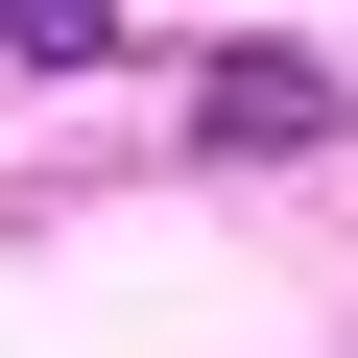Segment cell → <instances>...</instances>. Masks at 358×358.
Segmentation results:
<instances>
[{
  "mask_svg": "<svg viewBox=\"0 0 358 358\" xmlns=\"http://www.w3.org/2000/svg\"><path fill=\"white\" fill-rule=\"evenodd\" d=\"M192 143L239 167V143H334V72L310 48H239V72H192Z\"/></svg>",
  "mask_w": 358,
  "mask_h": 358,
  "instance_id": "6da1fadb",
  "label": "cell"
},
{
  "mask_svg": "<svg viewBox=\"0 0 358 358\" xmlns=\"http://www.w3.org/2000/svg\"><path fill=\"white\" fill-rule=\"evenodd\" d=\"M0 48L24 72H120V0H0Z\"/></svg>",
  "mask_w": 358,
  "mask_h": 358,
  "instance_id": "7a4b0ae2",
  "label": "cell"
}]
</instances>
